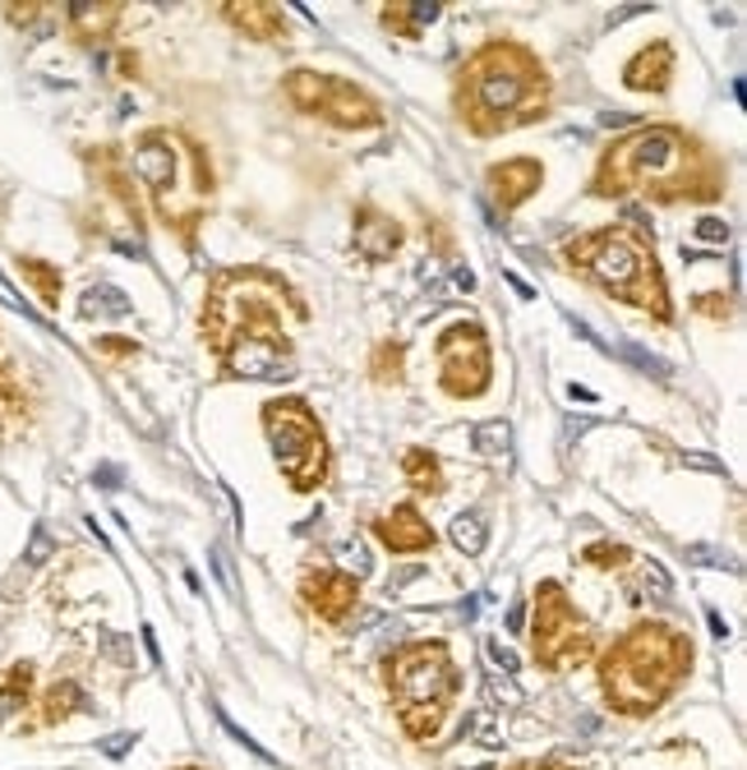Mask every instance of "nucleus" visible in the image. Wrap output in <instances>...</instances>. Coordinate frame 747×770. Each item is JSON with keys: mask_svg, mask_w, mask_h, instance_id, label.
<instances>
[{"mask_svg": "<svg viewBox=\"0 0 747 770\" xmlns=\"http://www.w3.org/2000/svg\"><path fill=\"white\" fill-rule=\"evenodd\" d=\"M596 194H655V199H697L715 203L719 194V171L702 152L697 139H687L674 125H647L628 139H618L605 158Z\"/></svg>", "mask_w": 747, "mask_h": 770, "instance_id": "1", "label": "nucleus"}, {"mask_svg": "<svg viewBox=\"0 0 747 770\" xmlns=\"http://www.w3.org/2000/svg\"><path fill=\"white\" fill-rule=\"evenodd\" d=\"M600 697L628 720L655 715L692 674V637L669 623H637L596 664Z\"/></svg>", "mask_w": 747, "mask_h": 770, "instance_id": "2", "label": "nucleus"}, {"mask_svg": "<svg viewBox=\"0 0 747 770\" xmlns=\"http://www.w3.org/2000/svg\"><path fill=\"white\" fill-rule=\"evenodd\" d=\"M549 74L526 46L494 42L476 51L457 79V111L467 116L476 135L517 130V125L545 116Z\"/></svg>", "mask_w": 747, "mask_h": 770, "instance_id": "3", "label": "nucleus"}, {"mask_svg": "<svg viewBox=\"0 0 747 770\" xmlns=\"http://www.w3.org/2000/svg\"><path fill=\"white\" fill-rule=\"evenodd\" d=\"M383 683L397 710V725L410 742H429L448 725V710L461 692L457 660L444 641H406L383 660Z\"/></svg>", "mask_w": 747, "mask_h": 770, "instance_id": "4", "label": "nucleus"}, {"mask_svg": "<svg viewBox=\"0 0 747 770\" xmlns=\"http://www.w3.org/2000/svg\"><path fill=\"white\" fill-rule=\"evenodd\" d=\"M287 281L268 268H226L203 296V342L222 351L231 338H281Z\"/></svg>", "mask_w": 747, "mask_h": 770, "instance_id": "5", "label": "nucleus"}, {"mask_svg": "<svg viewBox=\"0 0 747 770\" xmlns=\"http://www.w3.org/2000/svg\"><path fill=\"white\" fill-rule=\"evenodd\" d=\"M568 264L581 268L600 291L613 300H628L651 310L655 319H669V296L655 268V254L647 236H628V231H590V236L568 245Z\"/></svg>", "mask_w": 747, "mask_h": 770, "instance_id": "6", "label": "nucleus"}, {"mask_svg": "<svg viewBox=\"0 0 747 770\" xmlns=\"http://www.w3.org/2000/svg\"><path fill=\"white\" fill-rule=\"evenodd\" d=\"M531 641H535V664L545 674H563L577 670L596 655V628H590L577 605L568 600V590L558 581H540L535 586V623H531Z\"/></svg>", "mask_w": 747, "mask_h": 770, "instance_id": "7", "label": "nucleus"}, {"mask_svg": "<svg viewBox=\"0 0 747 770\" xmlns=\"http://www.w3.org/2000/svg\"><path fill=\"white\" fill-rule=\"evenodd\" d=\"M264 429H268V443L277 452V467L287 471V480L296 484L300 494L319 490L323 475H328V443H323V429L314 420L300 397H281V402H268L264 406Z\"/></svg>", "mask_w": 747, "mask_h": 770, "instance_id": "8", "label": "nucleus"}, {"mask_svg": "<svg viewBox=\"0 0 747 770\" xmlns=\"http://www.w3.org/2000/svg\"><path fill=\"white\" fill-rule=\"evenodd\" d=\"M203 148H194V158H199ZM185 167L190 162H180V152H175V139L162 135V130H152L135 143V171L143 175V185L148 194L158 199V208L167 222H180V226H190L199 217V203L190 190H185Z\"/></svg>", "mask_w": 747, "mask_h": 770, "instance_id": "9", "label": "nucleus"}, {"mask_svg": "<svg viewBox=\"0 0 747 770\" xmlns=\"http://www.w3.org/2000/svg\"><path fill=\"white\" fill-rule=\"evenodd\" d=\"M281 88H287V97L296 101L300 111L323 116L328 125H338V130H374V125L383 120L378 107L365 93H360L355 84H346V79H332V74L291 69Z\"/></svg>", "mask_w": 747, "mask_h": 770, "instance_id": "10", "label": "nucleus"}, {"mask_svg": "<svg viewBox=\"0 0 747 770\" xmlns=\"http://www.w3.org/2000/svg\"><path fill=\"white\" fill-rule=\"evenodd\" d=\"M439 383L448 397H480L489 388V342L480 323H452L439 338Z\"/></svg>", "mask_w": 747, "mask_h": 770, "instance_id": "11", "label": "nucleus"}, {"mask_svg": "<svg viewBox=\"0 0 747 770\" xmlns=\"http://www.w3.org/2000/svg\"><path fill=\"white\" fill-rule=\"evenodd\" d=\"M217 355H222V365H226L231 378H254V383L291 378V346H287V338H231Z\"/></svg>", "mask_w": 747, "mask_h": 770, "instance_id": "12", "label": "nucleus"}, {"mask_svg": "<svg viewBox=\"0 0 747 770\" xmlns=\"http://www.w3.org/2000/svg\"><path fill=\"white\" fill-rule=\"evenodd\" d=\"M300 600L314 609L323 623H346V613L360 605V586L342 568H309L300 577Z\"/></svg>", "mask_w": 747, "mask_h": 770, "instance_id": "13", "label": "nucleus"}, {"mask_svg": "<svg viewBox=\"0 0 747 770\" xmlns=\"http://www.w3.org/2000/svg\"><path fill=\"white\" fill-rule=\"evenodd\" d=\"M540 181H545V167L535 158L499 162V167H489V199L503 203V208H517V203H526L540 190Z\"/></svg>", "mask_w": 747, "mask_h": 770, "instance_id": "14", "label": "nucleus"}, {"mask_svg": "<svg viewBox=\"0 0 747 770\" xmlns=\"http://www.w3.org/2000/svg\"><path fill=\"white\" fill-rule=\"evenodd\" d=\"M374 535H378V545H388L393 554H420V549H429V545H434V531H429V522H425V517H420V512L410 507V503L393 507L388 517H378V522H374Z\"/></svg>", "mask_w": 747, "mask_h": 770, "instance_id": "15", "label": "nucleus"}, {"mask_svg": "<svg viewBox=\"0 0 747 770\" xmlns=\"http://www.w3.org/2000/svg\"><path fill=\"white\" fill-rule=\"evenodd\" d=\"M355 249L365 254L370 264L393 259V254L402 249V226L388 213H378L374 203H365V208L355 213Z\"/></svg>", "mask_w": 747, "mask_h": 770, "instance_id": "16", "label": "nucleus"}, {"mask_svg": "<svg viewBox=\"0 0 747 770\" xmlns=\"http://www.w3.org/2000/svg\"><path fill=\"white\" fill-rule=\"evenodd\" d=\"M38 697V664L14 660L10 670H0V729H10Z\"/></svg>", "mask_w": 747, "mask_h": 770, "instance_id": "17", "label": "nucleus"}, {"mask_svg": "<svg viewBox=\"0 0 747 770\" xmlns=\"http://www.w3.org/2000/svg\"><path fill=\"white\" fill-rule=\"evenodd\" d=\"M669 79H674V51H669V42L641 46L637 56L628 61V69H623V84L641 88V93H664Z\"/></svg>", "mask_w": 747, "mask_h": 770, "instance_id": "18", "label": "nucleus"}, {"mask_svg": "<svg viewBox=\"0 0 747 770\" xmlns=\"http://www.w3.org/2000/svg\"><path fill=\"white\" fill-rule=\"evenodd\" d=\"M88 710V692L79 678H56L46 692H42V702H38V720L29 729H51V725H65L74 720V715H84Z\"/></svg>", "mask_w": 747, "mask_h": 770, "instance_id": "19", "label": "nucleus"}, {"mask_svg": "<svg viewBox=\"0 0 747 770\" xmlns=\"http://www.w3.org/2000/svg\"><path fill=\"white\" fill-rule=\"evenodd\" d=\"M130 314H135L130 296L116 291V287H107V281L88 287L84 300H79V319H107V323H116V319H130Z\"/></svg>", "mask_w": 747, "mask_h": 770, "instance_id": "20", "label": "nucleus"}, {"mask_svg": "<svg viewBox=\"0 0 747 770\" xmlns=\"http://www.w3.org/2000/svg\"><path fill=\"white\" fill-rule=\"evenodd\" d=\"M65 10H70V33H74V42L93 46L97 38H107V33L116 29V10H120V6H65Z\"/></svg>", "mask_w": 747, "mask_h": 770, "instance_id": "21", "label": "nucleus"}, {"mask_svg": "<svg viewBox=\"0 0 747 770\" xmlns=\"http://www.w3.org/2000/svg\"><path fill=\"white\" fill-rule=\"evenodd\" d=\"M222 14L245 29L249 38H277L281 33V10L277 6H222Z\"/></svg>", "mask_w": 747, "mask_h": 770, "instance_id": "22", "label": "nucleus"}, {"mask_svg": "<svg viewBox=\"0 0 747 770\" xmlns=\"http://www.w3.org/2000/svg\"><path fill=\"white\" fill-rule=\"evenodd\" d=\"M402 471H406V480L416 484L420 494H444V471H439V457H434V452L410 448L402 457Z\"/></svg>", "mask_w": 747, "mask_h": 770, "instance_id": "23", "label": "nucleus"}, {"mask_svg": "<svg viewBox=\"0 0 747 770\" xmlns=\"http://www.w3.org/2000/svg\"><path fill=\"white\" fill-rule=\"evenodd\" d=\"M471 448L476 457H489V461H499L512 452V425L508 420H480L471 425Z\"/></svg>", "mask_w": 747, "mask_h": 770, "instance_id": "24", "label": "nucleus"}, {"mask_svg": "<svg viewBox=\"0 0 747 770\" xmlns=\"http://www.w3.org/2000/svg\"><path fill=\"white\" fill-rule=\"evenodd\" d=\"M448 535H452V545L467 554V558H476V554H484V545H489V531H484V512H457L452 517V526H448Z\"/></svg>", "mask_w": 747, "mask_h": 770, "instance_id": "25", "label": "nucleus"}, {"mask_svg": "<svg viewBox=\"0 0 747 770\" xmlns=\"http://www.w3.org/2000/svg\"><path fill=\"white\" fill-rule=\"evenodd\" d=\"M383 14H388V29H397V33H416V29H425V23L439 19L444 6H439V0H429V6H425V0H416V6H388Z\"/></svg>", "mask_w": 747, "mask_h": 770, "instance_id": "26", "label": "nucleus"}, {"mask_svg": "<svg viewBox=\"0 0 747 770\" xmlns=\"http://www.w3.org/2000/svg\"><path fill=\"white\" fill-rule=\"evenodd\" d=\"M19 272H23V277H29L33 287H38V296H42L46 310L61 300V272L51 268V264H42V259H19Z\"/></svg>", "mask_w": 747, "mask_h": 770, "instance_id": "27", "label": "nucleus"}, {"mask_svg": "<svg viewBox=\"0 0 747 770\" xmlns=\"http://www.w3.org/2000/svg\"><path fill=\"white\" fill-rule=\"evenodd\" d=\"M683 558L692 563V568H729V573H738V558L725 554V549H715V545H687Z\"/></svg>", "mask_w": 747, "mask_h": 770, "instance_id": "28", "label": "nucleus"}, {"mask_svg": "<svg viewBox=\"0 0 747 770\" xmlns=\"http://www.w3.org/2000/svg\"><path fill=\"white\" fill-rule=\"evenodd\" d=\"M51 549H56V541L46 535V526H33V541H29V549H23V568H42V563L51 558Z\"/></svg>", "mask_w": 747, "mask_h": 770, "instance_id": "29", "label": "nucleus"}, {"mask_svg": "<svg viewBox=\"0 0 747 770\" xmlns=\"http://www.w3.org/2000/svg\"><path fill=\"white\" fill-rule=\"evenodd\" d=\"M618 355H623V361H632L641 374H655V378H669L674 370H669L664 361H655V355H647V351H637V346H618Z\"/></svg>", "mask_w": 747, "mask_h": 770, "instance_id": "30", "label": "nucleus"}, {"mask_svg": "<svg viewBox=\"0 0 747 770\" xmlns=\"http://www.w3.org/2000/svg\"><path fill=\"white\" fill-rule=\"evenodd\" d=\"M135 742H139V734H135V729H125V734L102 738V742H97V752H102V757H111V761H120L125 752H135Z\"/></svg>", "mask_w": 747, "mask_h": 770, "instance_id": "31", "label": "nucleus"}, {"mask_svg": "<svg viewBox=\"0 0 747 770\" xmlns=\"http://www.w3.org/2000/svg\"><path fill=\"white\" fill-rule=\"evenodd\" d=\"M581 563H609V568H613V563H628V549H623V545L600 541V545H590V549L581 554Z\"/></svg>", "mask_w": 747, "mask_h": 770, "instance_id": "32", "label": "nucleus"}, {"mask_svg": "<svg viewBox=\"0 0 747 770\" xmlns=\"http://www.w3.org/2000/svg\"><path fill=\"white\" fill-rule=\"evenodd\" d=\"M484 655H489V660H494V664H499V670H508V674H517V670H522V660H517V655H512L508 646H499V641H494V637H489V641H484Z\"/></svg>", "mask_w": 747, "mask_h": 770, "instance_id": "33", "label": "nucleus"}, {"mask_svg": "<svg viewBox=\"0 0 747 770\" xmlns=\"http://www.w3.org/2000/svg\"><path fill=\"white\" fill-rule=\"evenodd\" d=\"M647 590H651V596H655V600H669V590H674V586H669V573L660 568V563H655V558L647 563Z\"/></svg>", "mask_w": 747, "mask_h": 770, "instance_id": "34", "label": "nucleus"}, {"mask_svg": "<svg viewBox=\"0 0 747 770\" xmlns=\"http://www.w3.org/2000/svg\"><path fill=\"white\" fill-rule=\"evenodd\" d=\"M697 240H702V245H725V240H729V226L706 217V222H697Z\"/></svg>", "mask_w": 747, "mask_h": 770, "instance_id": "35", "label": "nucleus"}, {"mask_svg": "<svg viewBox=\"0 0 747 770\" xmlns=\"http://www.w3.org/2000/svg\"><path fill=\"white\" fill-rule=\"evenodd\" d=\"M425 573H429V568H420V563H410V568H402V573H393V577H388V586H383V590H388V596H397V590H402V586H410V581H420Z\"/></svg>", "mask_w": 747, "mask_h": 770, "instance_id": "36", "label": "nucleus"}, {"mask_svg": "<svg viewBox=\"0 0 747 770\" xmlns=\"http://www.w3.org/2000/svg\"><path fill=\"white\" fill-rule=\"evenodd\" d=\"M97 346H102V355H135L139 351V342H125V338H102Z\"/></svg>", "mask_w": 747, "mask_h": 770, "instance_id": "37", "label": "nucleus"}, {"mask_svg": "<svg viewBox=\"0 0 747 770\" xmlns=\"http://www.w3.org/2000/svg\"><path fill=\"white\" fill-rule=\"evenodd\" d=\"M508 770H577V766L549 757V761H517V766H508Z\"/></svg>", "mask_w": 747, "mask_h": 770, "instance_id": "38", "label": "nucleus"}, {"mask_svg": "<svg viewBox=\"0 0 747 770\" xmlns=\"http://www.w3.org/2000/svg\"><path fill=\"white\" fill-rule=\"evenodd\" d=\"M107 655L120 660V664H130V660H135V651L125 646V637H107Z\"/></svg>", "mask_w": 747, "mask_h": 770, "instance_id": "39", "label": "nucleus"}, {"mask_svg": "<svg viewBox=\"0 0 747 770\" xmlns=\"http://www.w3.org/2000/svg\"><path fill=\"white\" fill-rule=\"evenodd\" d=\"M143 651L152 664H162V646H158V637H152V628H143Z\"/></svg>", "mask_w": 747, "mask_h": 770, "instance_id": "40", "label": "nucleus"}, {"mask_svg": "<svg viewBox=\"0 0 747 770\" xmlns=\"http://www.w3.org/2000/svg\"><path fill=\"white\" fill-rule=\"evenodd\" d=\"M480 605H484V596H471V600H461V609H457V613H461V623H471L476 613H480Z\"/></svg>", "mask_w": 747, "mask_h": 770, "instance_id": "41", "label": "nucleus"}, {"mask_svg": "<svg viewBox=\"0 0 747 770\" xmlns=\"http://www.w3.org/2000/svg\"><path fill=\"white\" fill-rule=\"evenodd\" d=\"M687 467H702V471H725V467H719V461H711L706 452H692V457H687Z\"/></svg>", "mask_w": 747, "mask_h": 770, "instance_id": "42", "label": "nucleus"}, {"mask_svg": "<svg viewBox=\"0 0 747 770\" xmlns=\"http://www.w3.org/2000/svg\"><path fill=\"white\" fill-rule=\"evenodd\" d=\"M600 125H609V130H623V125H637V116H623V111H613V116H600Z\"/></svg>", "mask_w": 747, "mask_h": 770, "instance_id": "43", "label": "nucleus"}, {"mask_svg": "<svg viewBox=\"0 0 747 770\" xmlns=\"http://www.w3.org/2000/svg\"><path fill=\"white\" fill-rule=\"evenodd\" d=\"M452 281H457L461 291H476V277H471V268H457V272H452Z\"/></svg>", "mask_w": 747, "mask_h": 770, "instance_id": "44", "label": "nucleus"}, {"mask_svg": "<svg viewBox=\"0 0 747 770\" xmlns=\"http://www.w3.org/2000/svg\"><path fill=\"white\" fill-rule=\"evenodd\" d=\"M706 619H711V632H715L719 641H725V637H729V623H725V619H719V613H715V609L706 613Z\"/></svg>", "mask_w": 747, "mask_h": 770, "instance_id": "45", "label": "nucleus"}, {"mask_svg": "<svg viewBox=\"0 0 747 770\" xmlns=\"http://www.w3.org/2000/svg\"><path fill=\"white\" fill-rule=\"evenodd\" d=\"M175 770H203V766H175Z\"/></svg>", "mask_w": 747, "mask_h": 770, "instance_id": "46", "label": "nucleus"}]
</instances>
